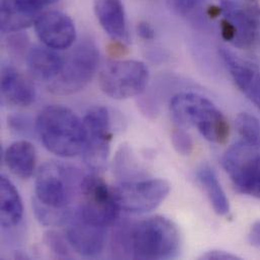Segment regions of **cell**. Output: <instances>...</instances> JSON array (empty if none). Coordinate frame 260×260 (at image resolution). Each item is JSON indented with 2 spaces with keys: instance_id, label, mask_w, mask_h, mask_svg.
Instances as JSON below:
<instances>
[{
  "instance_id": "cell-1",
  "label": "cell",
  "mask_w": 260,
  "mask_h": 260,
  "mask_svg": "<svg viewBox=\"0 0 260 260\" xmlns=\"http://www.w3.org/2000/svg\"><path fill=\"white\" fill-rule=\"evenodd\" d=\"M36 130L44 146L59 157H74L83 152V122L66 107L54 105L45 108L37 118Z\"/></svg>"
},
{
  "instance_id": "cell-2",
  "label": "cell",
  "mask_w": 260,
  "mask_h": 260,
  "mask_svg": "<svg viewBox=\"0 0 260 260\" xmlns=\"http://www.w3.org/2000/svg\"><path fill=\"white\" fill-rule=\"evenodd\" d=\"M173 120L181 127L196 128L208 141L224 144L229 137V124L222 112L207 98L184 92L170 101Z\"/></svg>"
},
{
  "instance_id": "cell-3",
  "label": "cell",
  "mask_w": 260,
  "mask_h": 260,
  "mask_svg": "<svg viewBox=\"0 0 260 260\" xmlns=\"http://www.w3.org/2000/svg\"><path fill=\"white\" fill-rule=\"evenodd\" d=\"M180 233L169 219L155 216L131 228V256L134 259H172L180 252Z\"/></svg>"
},
{
  "instance_id": "cell-4",
  "label": "cell",
  "mask_w": 260,
  "mask_h": 260,
  "mask_svg": "<svg viewBox=\"0 0 260 260\" xmlns=\"http://www.w3.org/2000/svg\"><path fill=\"white\" fill-rule=\"evenodd\" d=\"M82 178L71 167L55 161L46 162L36 176L35 200L52 209L67 210L75 193L80 191Z\"/></svg>"
},
{
  "instance_id": "cell-5",
  "label": "cell",
  "mask_w": 260,
  "mask_h": 260,
  "mask_svg": "<svg viewBox=\"0 0 260 260\" xmlns=\"http://www.w3.org/2000/svg\"><path fill=\"white\" fill-rule=\"evenodd\" d=\"M100 62L96 45L86 39L79 42L64 60L60 74L49 90L57 95H71L82 90L93 78Z\"/></svg>"
},
{
  "instance_id": "cell-6",
  "label": "cell",
  "mask_w": 260,
  "mask_h": 260,
  "mask_svg": "<svg viewBox=\"0 0 260 260\" xmlns=\"http://www.w3.org/2000/svg\"><path fill=\"white\" fill-rule=\"evenodd\" d=\"M220 8L223 38L238 48L251 47L260 31L259 1L220 0Z\"/></svg>"
},
{
  "instance_id": "cell-7",
  "label": "cell",
  "mask_w": 260,
  "mask_h": 260,
  "mask_svg": "<svg viewBox=\"0 0 260 260\" xmlns=\"http://www.w3.org/2000/svg\"><path fill=\"white\" fill-rule=\"evenodd\" d=\"M222 165L238 192L260 199L259 148L239 141L225 152Z\"/></svg>"
},
{
  "instance_id": "cell-8",
  "label": "cell",
  "mask_w": 260,
  "mask_h": 260,
  "mask_svg": "<svg viewBox=\"0 0 260 260\" xmlns=\"http://www.w3.org/2000/svg\"><path fill=\"white\" fill-rule=\"evenodd\" d=\"M80 194L82 202L77 212L85 221L106 228L117 221L121 209L113 188L104 178L96 174L84 176L80 185Z\"/></svg>"
},
{
  "instance_id": "cell-9",
  "label": "cell",
  "mask_w": 260,
  "mask_h": 260,
  "mask_svg": "<svg viewBox=\"0 0 260 260\" xmlns=\"http://www.w3.org/2000/svg\"><path fill=\"white\" fill-rule=\"evenodd\" d=\"M149 71L143 62L121 60L108 63L101 71L100 86L114 100H128L144 91Z\"/></svg>"
},
{
  "instance_id": "cell-10",
  "label": "cell",
  "mask_w": 260,
  "mask_h": 260,
  "mask_svg": "<svg viewBox=\"0 0 260 260\" xmlns=\"http://www.w3.org/2000/svg\"><path fill=\"white\" fill-rule=\"evenodd\" d=\"M121 210L145 214L158 208L170 192V184L160 178L122 181L113 188Z\"/></svg>"
},
{
  "instance_id": "cell-11",
  "label": "cell",
  "mask_w": 260,
  "mask_h": 260,
  "mask_svg": "<svg viewBox=\"0 0 260 260\" xmlns=\"http://www.w3.org/2000/svg\"><path fill=\"white\" fill-rule=\"evenodd\" d=\"M82 122L85 130L84 161L93 171H102L107 166L113 138L109 111L105 107H93Z\"/></svg>"
},
{
  "instance_id": "cell-12",
  "label": "cell",
  "mask_w": 260,
  "mask_h": 260,
  "mask_svg": "<svg viewBox=\"0 0 260 260\" xmlns=\"http://www.w3.org/2000/svg\"><path fill=\"white\" fill-rule=\"evenodd\" d=\"M35 29L40 41L54 50L68 49L76 39V29L72 19L56 10L42 13L35 22Z\"/></svg>"
},
{
  "instance_id": "cell-13",
  "label": "cell",
  "mask_w": 260,
  "mask_h": 260,
  "mask_svg": "<svg viewBox=\"0 0 260 260\" xmlns=\"http://www.w3.org/2000/svg\"><path fill=\"white\" fill-rule=\"evenodd\" d=\"M66 239L78 254L84 257H96L104 250L107 228L85 221L78 212L67 224Z\"/></svg>"
},
{
  "instance_id": "cell-14",
  "label": "cell",
  "mask_w": 260,
  "mask_h": 260,
  "mask_svg": "<svg viewBox=\"0 0 260 260\" xmlns=\"http://www.w3.org/2000/svg\"><path fill=\"white\" fill-rule=\"evenodd\" d=\"M59 0H1L0 23L3 34L18 32L35 24L42 10Z\"/></svg>"
},
{
  "instance_id": "cell-15",
  "label": "cell",
  "mask_w": 260,
  "mask_h": 260,
  "mask_svg": "<svg viewBox=\"0 0 260 260\" xmlns=\"http://www.w3.org/2000/svg\"><path fill=\"white\" fill-rule=\"evenodd\" d=\"M220 55L238 88L260 111L259 66L226 48H221Z\"/></svg>"
},
{
  "instance_id": "cell-16",
  "label": "cell",
  "mask_w": 260,
  "mask_h": 260,
  "mask_svg": "<svg viewBox=\"0 0 260 260\" xmlns=\"http://www.w3.org/2000/svg\"><path fill=\"white\" fill-rule=\"evenodd\" d=\"M95 15L105 31L116 42L128 41L126 12L122 0H95Z\"/></svg>"
},
{
  "instance_id": "cell-17",
  "label": "cell",
  "mask_w": 260,
  "mask_h": 260,
  "mask_svg": "<svg viewBox=\"0 0 260 260\" xmlns=\"http://www.w3.org/2000/svg\"><path fill=\"white\" fill-rule=\"evenodd\" d=\"M1 92L8 104L17 107H28L36 100L31 82L11 66L2 67Z\"/></svg>"
},
{
  "instance_id": "cell-18",
  "label": "cell",
  "mask_w": 260,
  "mask_h": 260,
  "mask_svg": "<svg viewBox=\"0 0 260 260\" xmlns=\"http://www.w3.org/2000/svg\"><path fill=\"white\" fill-rule=\"evenodd\" d=\"M64 58L49 47L36 46L31 48L26 56V64L34 78L50 82L62 71Z\"/></svg>"
},
{
  "instance_id": "cell-19",
  "label": "cell",
  "mask_w": 260,
  "mask_h": 260,
  "mask_svg": "<svg viewBox=\"0 0 260 260\" xmlns=\"http://www.w3.org/2000/svg\"><path fill=\"white\" fill-rule=\"evenodd\" d=\"M36 148L25 140L12 143L4 153V162L8 169L17 177L29 178L36 167Z\"/></svg>"
},
{
  "instance_id": "cell-20",
  "label": "cell",
  "mask_w": 260,
  "mask_h": 260,
  "mask_svg": "<svg viewBox=\"0 0 260 260\" xmlns=\"http://www.w3.org/2000/svg\"><path fill=\"white\" fill-rule=\"evenodd\" d=\"M23 215V206L18 190L5 175L0 179V223L3 228H12L19 224Z\"/></svg>"
},
{
  "instance_id": "cell-21",
  "label": "cell",
  "mask_w": 260,
  "mask_h": 260,
  "mask_svg": "<svg viewBox=\"0 0 260 260\" xmlns=\"http://www.w3.org/2000/svg\"><path fill=\"white\" fill-rule=\"evenodd\" d=\"M197 177L214 211L219 216H227L230 212L229 200L214 169L208 164H203L197 171Z\"/></svg>"
},
{
  "instance_id": "cell-22",
  "label": "cell",
  "mask_w": 260,
  "mask_h": 260,
  "mask_svg": "<svg viewBox=\"0 0 260 260\" xmlns=\"http://www.w3.org/2000/svg\"><path fill=\"white\" fill-rule=\"evenodd\" d=\"M235 125L243 142L260 149V121L257 118L242 113L237 116Z\"/></svg>"
},
{
  "instance_id": "cell-23",
  "label": "cell",
  "mask_w": 260,
  "mask_h": 260,
  "mask_svg": "<svg viewBox=\"0 0 260 260\" xmlns=\"http://www.w3.org/2000/svg\"><path fill=\"white\" fill-rule=\"evenodd\" d=\"M131 228L126 224L117 226L112 239V249L116 257L127 258L131 256Z\"/></svg>"
},
{
  "instance_id": "cell-24",
  "label": "cell",
  "mask_w": 260,
  "mask_h": 260,
  "mask_svg": "<svg viewBox=\"0 0 260 260\" xmlns=\"http://www.w3.org/2000/svg\"><path fill=\"white\" fill-rule=\"evenodd\" d=\"M45 242L49 249L59 258H72V254L69 251V243L67 239L63 238L59 233L55 231H49L45 235Z\"/></svg>"
},
{
  "instance_id": "cell-25",
  "label": "cell",
  "mask_w": 260,
  "mask_h": 260,
  "mask_svg": "<svg viewBox=\"0 0 260 260\" xmlns=\"http://www.w3.org/2000/svg\"><path fill=\"white\" fill-rule=\"evenodd\" d=\"M171 142L175 151L183 156H188L193 150V143L190 136L181 129L172 132Z\"/></svg>"
},
{
  "instance_id": "cell-26",
  "label": "cell",
  "mask_w": 260,
  "mask_h": 260,
  "mask_svg": "<svg viewBox=\"0 0 260 260\" xmlns=\"http://www.w3.org/2000/svg\"><path fill=\"white\" fill-rule=\"evenodd\" d=\"M170 7L182 16H189L202 7L205 0H168Z\"/></svg>"
},
{
  "instance_id": "cell-27",
  "label": "cell",
  "mask_w": 260,
  "mask_h": 260,
  "mask_svg": "<svg viewBox=\"0 0 260 260\" xmlns=\"http://www.w3.org/2000/svg\"><path fill=\"white\" fill-rule=\"evenodd\" d=\"M8 124L13 130L18 133H25L29 130V123L23 116H11L8 119Z\"/></svg>"
},
{
  "instance_id": "cell-28",
  "label": "cell",
  "mask_w": 260,
  "mask_h": 260,
  "mask_svg": "<svg viewBox=\"0 0 260 260\" xmlns=\"http://www.w3.org/2000/svg\"><path fill=\"white\" fill-rule=\"evenodd\" d=\"M202 259L208 260H226V259H239V257L235 254H232L230 252L227 251H223V250H211L206 252L205 254H203L201 256Z\"/></svg>"
},
{
  "instance_id": "cell-29",
  "label": "cell",
  "mask_w": 260,
  "mask_h": 260,
  "mask_svg": "<svg viewBox=\"0 0 260 260\" xmlns=\"http://www.w3.org/2000/svg\"><path fill=\"white\" fill-rule=\"evenodd\" d=\"M26 44L27 40L26 37H24L23 35H14L8 39V46L11 50L17 53L24 51V49L26 48Z\"/></svg>"
},
{
  "instance_id": "cell-30",
  "label": "cell",
  "mask_w": 260,
  "mask_h": 260,
  "mask_svg": "<svg viewBox=\"0 0 260 260\" xmlns=\"http://www.w3.org/2000/svg\"><path fill=\"white\" fill-rule=\"evenodd\" d=\"M138 34L145 40H152L155 37L154 28L148 22H141L138 25Z\"/></svg>"
},
{
  "instance_id": "cell-31",
  "label": "cell",
  "mask_w": 260,
  "mask_h": 260,
  "mask_svg": "<svg viewBox=\"0 0 260 260\" xmlns=\"http://www.w3.org/2000/svg\"><path fill=\"white\" fill-rule=\"evenodd\" d=\"M248 239L253 246L260 248V221L254 223L251 227L248 234Z\"/></svg>"
}]
</instances>
